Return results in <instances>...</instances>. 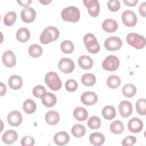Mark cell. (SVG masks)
Masks as SVG:
<instances>
[{
	"instance_id": "obj_19",
	"label": "cell",
	"mask_w": 146,
	"mask_h": 146,
	"mask_svg": "<svg viewBox=\"0 0 146 146\" xmlns=\"http://www.w3.org/2000/svg\"><path fill=\"white\" fill-rule=\"evenodd\" d=\"M18 138V135L15 131L9 129L6 131L2 135V139L6 144H11L14 143Z\"/></svg>"
},
{
	"instance_id": "obj_48",
	"label": "cell",
	"mask_w": 146,
	"mask_h": 146,
	"mask_svg": "<svg viewBox=\"0 0 146 146\" xmlns=\"http://www.w3.org/2000/svg\"><path fill=\"white\" fill-rule=\"evenodd\" d=\"M51 1H39V2L43 4V5H47L50 3Z\"/></svg>"
},
{
	"instance_id": "obj_38",
	"label": "cell",
	"mask_w": 146,
	"mask_h": 146,
	"mask_svg": "<svg viewBox=\"0 0 146 146\" xmlns=\"http://www.w3.org/2000/svg\"><path fill=\"white\" fill-rule=\"evenodd\" d=\"M87 125L91 129H98L101 126V120L98 116H92L88 120Z\"/></svg>"
},
{
	"instance_id": "obj_13",
	"label": "cell",
	"mask_w": 146,
	"mask_h": 146,
	"mask_svg": "<svg viewBox=\"0 0 146 146\" xmlns=\"http://www.w3.org/2000/svg\"><path fill=\"white\" fill-rule=\"evenodd\" d=\"M82 103L86 106H92L98 101V96L96 94L91 91L84 92L80 98Z\"/></svg>"
},
{
	"instance_id": "obj_44",
	"label": "cell",
	"mask_w": 146,
	"mask_h": 146,
	"mask_svg": "<svg viewBox=\"0 0 146 146\" xmlns=\"http://www.w3.org/2000/svg\"><path fill=\"white\" fill-rule=\"evenodd\" d=\"M139 11L140 14L145 17L146 15V2H144L142 3L140 5L139 8Z\"/></svg>"
},
{
	"instance_id": "obj_17",
	"label": "cell",
	"mask_w": 146,
	"mask_h": 146,
	"mask_svg": "<svg viewBox=\"0 0 146 146\" xmlns=\"http://www.w3.org/2000/svg\"><path fill=\"white\" fill-rule=\"evenodd\" d=\"M70 141L68 134L64 131L57 132L54 137V141L58 145H64L67 144Z\"/></svg>"
},
{
	"instance_id": "obj_33",
	"label": "cell",
	"mask_w": 146,
	"mask_h": 146,
	"mask_svg": "<svg viewBox=\"0 0 146 146\" xmlns=\"http://www.w3.org/2000/svg\"><path fill=\"white\" fill-rule=\"evenodd\" d=\"M121 84V80L120 78L115 75L110 76L107 80V86L112 89L116 88L120 86Z\"/></svg>"
},
{
	"instance_id": "obj_14",
	"label": "cell",
	"mask_w": 146,
	"mask_h": 146,
	"mask_svg": "<svg viewBox=\"0 0 146 146\" xmlns=\"http://www.w3.org/2000/svg\"><path fill=\"white\" fill-rule=\"evenodd\" d=\"M143 128V123L138 117H133L130 119L128 123V128L132 133H139Z\"/></svg>"
},
{
	"instance_id": "obj_30",
	"label": "cell",
	"mask_w": 146,
	"mask_h": 146,
	"mask_svg": "<svg viewBox=\"0 0 146 146\" xmlns=\"http://www.w3.org/2000/svg\"><path fill=\"white\" fill-rule=\"evenodd\" d=\"M122 93L125 97L132 98L136 93V87L132 84H127L123 87Z\"/></svg>"
},
{
	"instance_id": "obj_39",
	"label": "cell",
	"mask_w": 146,
	"mask_h": 146,
	"mask_svg": "<svg viewBox=\"0 0 146 146\" xmlns=\"http://www.w3.org/2000/svg\"><path fill=\"white\" fill-rule=\"evenodd\" d=\"M46 92V88L43 86H40V85H38L34 87L33 90V95L38 98H41L42 96L43 95V94Z\"/></svg>"
},
{
	"instance_id": "obj_2",
	"label": "cell",
	"mask_w": 146,
	"mask_h": 146,
	"mask_svg": "<svg viewBox=\"0 0 146 146\" xmlns=\"http://www.w3.org/2000/svg\"><path fill=\"white\" fill-rule=\"evenodd\" d=\"M61 16L65 21L75 23L79 20L80 11L75 6H69L62 11Z\"/></svg>"
},
{
	"instance_id": "obj_6",
	"label": "cell",
	"mask_w": 146,
	"mask_h": 146,
	"mask_svg": "<svg viewBox=\"0 0 146 146\" xmlns=\"http://www.w3.org/2000/svg\"><path fill=\"white\" fill-rule=\"evenodd\" d=\"M119 66V59L115 55L107 56L102 63L103 68L109 71H114L116 70Z\"/></svg>"
},
{
	"instance_id": "obj_28",
	"label": "cell",
	"mask_w": 146,
	"mask_h": 146,
	"mask_svg": "<svg viewBox=\"0 0 146 146\" xmlns=\"http://www.w3.org/2000/svg\"><path fill=\"white\" fill-rule=\"evenodd\" d=\"M86 132L84 126L80 124H75L71 128V133L75 137H82L86 134Z\"/></svg>"
},
{
	"instance_id": "obj_25",
	"label": "cell",
	"mask_w": 146,
	"mask_h": 146,
	"mask_svg": "<svg viewBox=\"0 0 146 146\" xmlns=\"http://www.w3.org/2000/svg\"><path fill=\"white\" fill-rule=\"evenodd\" d=\"M30 37V33L27 28H21L19 29L16 34L17 39L21 43H25L29 40Z\"/></svg>"
},
{
	"instance_id": "obj_20",
	"label": "cell",
	"mask_w": 146,
	"mask_h": 146,
	"mask_svg": "<svg viewBox=\"0 0 146 146\" xmlns=\"http://www.w3.org/2000/svg\"><path fill=\"white\" fill-rule=\"evenodd\" d=\"M117 23L112 19H106L102 23L103 29L107 33H113L117 29Z\"/></svg>"
},
{
	"instance_id": "obj_10",
	"label": "cell",
	"mask_w": 146,
	"mask_h": 146,
	"mask_svg": "<svg viewBox=\"0 0 146 146\" xmlns=\"http://www.w3.org/2000/svg\"><path fill=\"white\" fill-rule=\"evenodd\" d=\"M84 5L87 7L90 15L93 17L98 16L100 11V5L97 0H84Z\"/></svg>"
},
{
	"instance_id": "obj_7",
	"label": "cell",
	"mask_w": 146,
	"mask_h": 146,
	"mask_svg": "<svg viewBox=\"0 0 146 146\" xmlns=\"http://www.w3.org/2000/svg\"><path fill=\"white\" fill-rule=\"evenodd\" d=\"M121 39L117 36H110L106 39L104 43V47L108 51H116L122 46Z\"/></svg>"
},
{
	"instance_id": "obj_16",
	"label": "cell",
	"mask_w": 146,
	"mask_h": 146,
	"mask_svg": "<svg viewBox=\"0 0 146 146\" xmlns=\"http://www.w3.org/2000/svg\"><path fill=\"white\" fill-rule=\"evenodd\" d=\"M2 62L7 67L11 68L16 64V58L14 53L10 50L5 51L2 56Z\"/></svg>"
},
{
	"instance_id": "obj_27",
	"label": "cell",
	"mask_w": 146,
	"mask_h": 146,
	"mask_svg": "<svg viewBox=\"0 0 146 146\" xmlns=\"http://www.w3.org/2000/svg\"><path fill=\"white\" fill-rule=\"evenodd\" d=\"M74 117L79 121H84L88 117L87 111L83 107H76L74 111Z\"/></svg>"
},
{
	"instance_id": "obj_42",
	"label": "cell",
	"mask_w": 146,
	"mask_h": 146,
	"mask_svg": "<svg viewBox=\"0 0 146 146\" xmlns=\"http://www.w3.org/2000/svg\"><path fill=\"white\" fill-rule=\"evenodd\" d=\"M136 138L133 136H126L122 141L121 144L123 146H131L136 143Z\"/></svg>"
},
{
	"instance_id": "obj_24",
	"label": "cell",
	"mask_w": 146,
	"mask_h": 146,
	"mask_svg": "<svg viewBox=\"0 0 146 146\" xmlns=\"http://www.w3.org/2000/svg\"><path fill=\"white\" fill-rule=\"evenodd\" d=\"M59 114L55 111H49L45 115V120L50 125L56 124L59 121Z\"/></svg>"
},
{
	"instance_id": "obj_37",
	"label": "cell",
	"mask_w": 146,
	"mask_h": 146,
	"mask_svg": "<svg viewBox=\"0 0 146 146\" xmlns=\"http://www.w3.org/2000/svg\"><path fill=\"white\" fill-rule=\"evenodd\" d=\"M60 49L64 54H70L74 50V45L70 40H64L60 44Z\"/></svg>"
},
{
	"instance_id": "obj_41",
	"label": "cell",
	"mask_w": 146,
	"mask_h": 146,
	"mask_svg": "<svg viewBox=\"0 0 146 146\" xmlns=\"http://www.w3.org/2000/svg\"><path fill=\"white\" fill-rule=\"evenodd\" d=\"M107 7L111 11H117L120 7V3L117 0H110L107 2Z\"/></svg>"
},
{
	"instance_id": "obj_34",
	"label": "cell",
	"mask_w": 146,
	"mask_h": 146,
	"mask_svg": "<svg viewBox=\"0 0 146 146\" xmlns=\"http://www.w3.org/2000/svg\"><path fill=\"white\" fill-rule=\"evenodd\" d=\"M110 130L114 134L121 133L124 131V124L120 120H115L110 125Z\"/></svg>"
},
{
	"instance_id": "obj_4",
	"label": "cell",
	"mask_w": 146,
	"mask_h": 146,
	"mask_svg": "<svg viewBox=\"0 0 146 146\" xmlns=\"http://www.w3.org/2000/svg\"><path fill=\"white\" fill-rule=\"evenodd\" d=\"M44 82L48 87L53 91H58L62 87V82L58 74L51 71L46 74L44 77Z\"/></svg>"
},
{
	"instance_id": "obj_46",
	"label": "cell",
	"mask_w": 146,
	"mask_h": 146,
	"mask_svg": "<svg viewBox=\"0 0 146 146\" xmlns=\"http://www.w3.org/2000/svg\"><path fill=\"white\" fill-rule=\"evenodd\" d=\"M18 3L19 4L20 6H23L25 7H29V5L31 2V0H23V1H17Z\"/></svg>"
},
{
	"instance_id": "obj_43",
	"label": "cell",
	"mask_w": 146,
	"mask_h": 146,
	"mask_svg": "<svg viewBox=\"0 0 146 146\" xmlns=\"http://www.w3.org/2000/svg\"><path fill=\"white\" fill-rule=\"evenodd\" d=\"M21 143L23 146H33L35 144V140L31 136H25L21 140Z\"/></svg>"
},
{
	"instance_id": "obj_45",
	"label": "cell",
	"mask_w": 146,
	"mask_h": 146,
	"mask_svg": "<svg viewBox=\"0 0 146 146\" xmlns=\"http://www.w3.org/2000/svg\"><path fill=\"white\" fill-rule=\"evenodd\" d=\"M124 3L128 6H135L138 2V0H124Z\"/></svg>"
},
{
	"instance_id": "obj_12",
	"label": "cell",
	"mask_w": 146,
	"mask_h": 146,
	"mask_svg": "<svg viewBox=\"0 0 146 146\" xmlns=\"http://www.w3.org/2000/svg\"><path fill=\"white\" fill-rule=\"evenodd\" d=\"M7 119L9 125L14 127H17L22 123V116L19 111H12L8 114Z\"/></svg>"
},
{
	"instance_id": "obj_29",
	"label": "cell",
	"mask_w": 146,
	"mask_h": 146,
	"mask_svg": "<svg viewBox=\"0 0 146 146\" xmlns=\"http://www.w3.org/2000/svg\"><path fill=\"white\" fill-rule=\"evenodd\" d=\"M23 108L26 113L27 114H31L34 113L36 109V105L35 102L31 99H26L23 104Z\"/></svg>"
},
{
	"instance_id": "obj_8",
	"label": "cell",
	"mask_w": 146,
	"mask_h": 146,
	"mask_svg": "<svg viewBox=\"0 0 146 146\" xmlns=\"http://www.w3.org/2000/svg\"><path fill=\"white\" fill-rule=\"evenodd\" d=\"M123 23L128 27H132L136 25L137 18L136 14L132 10H125L121 15Z\"/></svg>"
},
{
	"instance_id": "obj_3",
	"label": "cell",
	"mask_w": 146,
	"mask_h": 146,
	"mask_svg": "<svg viewBox=\"0 0 146 146\" xmlns=\"http://www.w3.org/2000/svg\"><path fill=\"white\" fill-rule=\"evenodd\" d=\"M83 40L88 52L92 54H96L99 51L100 44L94 34L91 33L86 34L84 36Z\"/></svg>"
},
{
	"instance_id": "obj_1",
	"label": "cell",
	"mask_w": 146,
	"mask_h": 146,
	"mask_svg": "<svg viewBox=\"0 0 146 146\" xmlns=\"http://www.w3.org/2000/svg\"><path fill=\"white\" fill-rule=\"evenodd\" d=\"M59 36V30L54 26H48L42 31L40 36V41L46 44L56 40Z\"/></svg>"
},
{
	"instance_id": "obj_47",
	"label": "cell",
	"mask_w": 146,
	"mask_h": 146,
	"mask_svg": "<svg viewBox=\"0 0 146 146\" xmlns=\"http://www.w3.org/2000/svg\"><path fill=\"white\" fill-rule=\"evenodd\" d=\"M6 92V88L3 83H1V96H3Z\"/></svg>"
},
{
	"instance_id": "obj_21",
	"label": "cell",
	"mask_w": 146,
	"mask_h": 146,
	"mask_svg": "<svg viewBox=\"0 0 146 146\" xmlns=\"http://www.w3.org/2000/svg\"><path fill=\"white\" fill-rule=\"evenodd\" d=\"M8 84L9 87L14 90L20 89L23 84L22 78L17 75L11 76L8 80Z\"/></svg>"
},
{
	"instance_id": "obj_15",
	"label": "cell",
	"mask_w": 146,
	"mask_h": 146,
	"mask_svg": "<svg viewBox=\"0 0 146 146\" xmlns=\"http://www.w3.org/2000/svg\"><path fill=\"white\" fill-rule=\"evenodd\" d=\"M120 115L123 117L129 116L132 112V106L131 102L126 100L121 101L119 105Z\"/></svg>"
},
{
	"instance_id": "obj_36",
	"label": "cell",
	"mask_w": 146,
	"mask_h": 146,
	"mask_svg": "<svg viewBox=\"0 0 146 146\" xmlns=\"http://www.w3.org/2000/svg\"><path fill=\"white\" fill-rule=\"evenodd\" d=\"M136 110L137 112L144 116L146 115V100L145 99H140L136 102Z\"/></svg>"
},
{
	"instance_id": "obj_40",
	"label": "cell",
	"mask_w": 146,
	"mask_h": 146,
	"mask_svg": "<svg viewBox=\"0 0 146 146\" xmlns=\"http://www.w3.org/2000/svg\"><path fill=\"white\" fill-rule=\"evenodd\" d=\"M65 88L68 92H74L78 88V83L74 79H69L66 82Z\"/></svg>"
},
{
	"instance_id": "obj_31",
	"label": "cell",
	"mask_w": 146,
	"mask_h": 146,
	"mask_svg": "<svg viewBox=\"0 0 146 146\" xmlns=\"http://www.w3.org/2000/svg\"><path fill=\"white\" fill-rule=\"evenodd\" d=\"M95 76L90 73L84 74L81 78V81L82 83L86 86H92L96 83Z\"/></svg>"
},
{
	"instance_id": "obj_23",
	"label": "cell",
	"mask_w": 146,
	"mask_h": 146,
	"mask_svg": "<svg viewBox=\"0 0 146 146\" xmlns=\"http://www.w3.org/2000/svg\"><path fill=\"white\" fill-rule=\"evenodd\" d=\"M79 66L83 69L89 70L92 68L94 62L91 58L87 55L80 56L78 59Z\"/></svg>"
},
{
	"instance_id": "obj_35",
	"label": "cell",
	"mask_w": 146,
	"mask_h": 146,
	"mask_svg": "<svg viewBox=\"0 0 146 146\" xmlns=\"http://www.w3.org/2000/svg\"><path fill=\"white\" fill-rule=\"evenodd\" d=\"M17 19V14L15 11H10L6 13L3 18L4 24L7 26L13 25Z\"/></svg>"
},
{
	"instance_id": "obj_11",
	"label": "cell",
	"mask_w": 146,
	"mask_h": 146,
	"mask_svg": "<svg viewBox=\"0 0 146 146\" xmlns=\"http://www.w3.org/2000/svg\"><path fill=\"white\" fill-rule=\"evenodd\" d=\"M21 17L22 20L27 23L33 22L36 17V13L35 10L30 7H25L21 13Z\"/></svg>"
},
{
	"instance_id": "obj_9",
	"label": "cell",
	"mask_w": 146,
	"mask_h": 146,
	"mask_svg": "<svg viewBox=\"0 0 146 146\" xmlns=\"http://www.w3.org/2000/svg\"><path fill=\"white\" fill-rule=\"evenodd\" d=\"M59 69L64 74H70L73 71L75 68V63L70 58H62L58 63Z\"/></svg>"
},
{
	"instance_id": "obj_18",
	"label": "cell",
	"mask_w": 146,
	"mask_h": 146,
	"mask_svg": "<svg viewBox=\"0 0 146 146\" xmlns=\"http://www.w3.org/2000/svg\"><path fill=\"white\" fill-rule=\"evenodd\" d=\"M41 100L44 106L47 107H51L56 104L57 98L52 93L46 92L42 96Z\"/></svg>"
},
{
	"instance_id": "obj_26",
	"label": "cell",
	"mask_w": 146,
	"mask_h": 146,
	"mask_svg": "<svg viewBox=\"0 0 146 146\" xmlns=\"http://www.w3.org/2000/svg\"><path fill=\"white\" fill-rule=\"evenodd\" d=\"M103 117L107 120H112L116 116L115 108L112 106H106L102 111Z\"/></svg>"
},
{
	"instance_id": "obj_22",
	"label": "cell",
	"mask_w": 146,
	"mask_h": 146,
	"mask_svg": "<svg viewBox=\"0 0 146 146\" xmlns=\"http://www.w3.org/2000/svg\"><path fill=\"white\" fill-rule=\"evenodd\" d=\"M89 140L94 145L99 146L104 144L105 141L104 136L100 132H94L90 135Z\"/></svg>"
},
{
	"instance_id": "obj_5",
	"label": "cell",
	"mask_w": 146,
	"mask_h": 146,
	"mask_svg": "<svg viewBox=\"0 0 146 146\" xmlns=\"http://www.w3.org/2000/svg\"><path fill=\"white\" fill-rule=\"evenodd\" d=\"M126 40L130 46L137 49H141L145 46V38L135 33L128 34L127 36Z\"/></svg>"
},
{
	"instance_id": "obj_32",
	"label": "cell",
	"mask_w": 146,
	"mask_h": 146,
	"mask_svg": "<svg viewBox=\"0 0 146 146\" xmlns=\"http://www.w3.org/2000/svg\"><path fill=\"white\" fill-rule=\"evenodd\" d=\"M29 53L31 56L33 58H38L42 55L43 49L39 44H33L29 47Z\"/></svg>"
}]
</instances>
